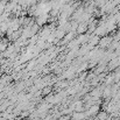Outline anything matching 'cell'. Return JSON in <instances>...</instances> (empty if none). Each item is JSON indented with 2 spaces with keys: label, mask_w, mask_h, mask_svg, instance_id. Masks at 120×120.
Returning <instances> with one entry per match:
<instances>
[{
  "label": "cell",
  "mask_w": 120,
  "mask_h": 120,
  "mask_svg": "<svg viewBox=\"0 0 120 120\" xmlns=\"http://www.w3.org/2000/svg\"><path fill=\"white\" fill-rule=\"evenodd\" d=\"M98 111H99V105H92V106H90L89 109H87V111H86V114H87V117H91V116H96L97 113H98Z\"/></svg>",
  "instance_id": "obj_1"
},
{
  "label": "cell",
  "mask_w": 120,
  "mask_h": 120,
  "mask_svg": "<svg viewBox=\"0 0 120 120\" xmlns=\"http://www.w3.org/2000/svg\"><path fill=\"white\" fill-rule=\"evenodd\" d=\"M111 41H112V39H111V38H106V39L101 40V42H100V44H101V47H104V45H105V47H107V45L110 44L109 42H111Z\"/></svg>",
  "instance_id": "obj_2"
},
{
  "label": "cell",
  "mask_w": 120,
  "mask_h": 120,
  "mask_svg": "<svg viewBox=\"0 0 120 120\" xmlns=\"http://www.w3.org/2000/svg\"><path fill=\"white\" fill-rule=\"evenodd\" d=\"M48 92H50V90H49V89H44V91H43V94H47Z\"/></svg>",
  "instance_id": "obj_3"
}]
</instances>
